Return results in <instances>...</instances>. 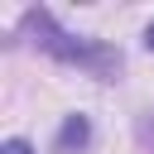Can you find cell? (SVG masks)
<instances>
[{"mask_svg": "<svg viewBox=\"0 0 154 154\" xmlns=\"http://www.w3.org/2000/svg\"><path fill=\"white\" fill-rule=\"evenodd\" d=\"M19 24H24V34H29V43H34L38 53H48V58H58V63H67V67H82V72H91L96 82H116L120 67H125L120 48H111V43H101V38L67 34L43 5H38V10H24Z\"/></svg>", "mask_w": 154, "mask_h": 154, "instance_id": "obj_1", "label": "cell"}, {"mask_svg": "<svg viewBox=\"0 0 154 154\" xmlns=\"http://www.w3.org/2000/svg\"><path fill=\"white\" fill-rule=\"evenodd\" d=\"M0 154H34V144H29V140H14V135H10V140H0Z\"/></svg>", "mask_w": 154, "mask_h": 154, "instance_id": "obj_3", "label": "cell"}, {"mask_svg": "<svg viewBox=\"0 0 154 154\" xmlns=\"http://www.w3.org/2000/svg\"><path fill=\"white\" fill-rule=\"evenodd\" d=\"M144 48H149V53H154V19H149V24H144Z\"/></svg>", "mask_w": 154, "mask_h": 154, "instance_id": "obj_5", "label": "cell"}, {"mask_svg": "<svg viewBox=\"0 0 154 154\" xmlns=\"http://www.w3.org/2000/svg\"><path fill=\"white\" fill-rule=\"evenodd\" d=\"M87 144H91V120H87L82 111L63 116V125H58V135H53V154H82Z\"/></svg>", "mask_w": 154, "mask_h": 154, "instance_id": "obj_2", "label": "cell"}, {"mask_svg": "<svg viewBox=\"0 0 154 154\" xmlns=\"http://www.w3.org/2000/svg\"><path fill=\"white\" fill-rule=\"evenodd\" d=\"M140 140L154 149V116H144V120H140Z\"/></svg>", "mask_w": 154, "mask_h": 154, "instance_id": "obj_4", "label": "cell"}]
</instances>
